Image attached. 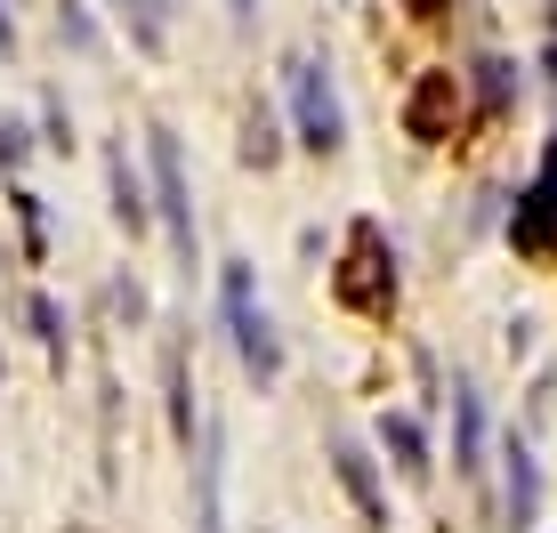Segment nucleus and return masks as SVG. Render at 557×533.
I'll list each match as a JSON object with an SVG mask.
<instances>
[{
	"instance_id": "nucleus-1",
	"label": "nucleus",
	"mask_w": 557,
	"mask_h": 533,
	"mask_svg": "<svg viewBox=\"0 0 557 533\" xmlns=\"http://www.w3.org/2000/svg\"><path fill=\"white\" fill-rule=\"evenodd\" d=\"M219 299H226V323H235L243 372H251L259 388H275V372H283V339H275V323H267V308H251V266H243V259H226Z\"/></svg>"
},
{
	"instance_id": "nucleus-2",
	"label": "nucleus",
	"mask_w": 557,
	"mask_h": 533,
	"mask_svg": "<svg viewBox=\"0 0 557 533\" xmlns=\"http://www.w3.org/2000/svg\"><path fill=\"white\" fill-rule=\"evenodd\" d=\"M292 98H299V138L315 146V154H339L348 122H339V89H332V73H323L315 57H299V65H292Z\"/></svg>"
},
{
	"instance_id": "nucleus-3",
	"label": "nucleus",
	"mask_w": 557,
	"mask_h": 533,
	"mask_svg": "<svg viewBox=\"0 0 557 533\" xmlns=\"http://www.w3.org/2000/svg\"><path fill=\"white\" fill-rule=\"evenodd\" d=\"M153 195H162L170 243H178L186 275H195V202H186V170H178V138H170V129H153Z\"/></svg>"
},
{
	"instance_id": "nucleus-4",
	"label": "nucleus",
	"mask_w": 557,
	"mask_h": 533,
	"mask_svg": "<svg viewBox=\"0 0 557 533\" xmlns=\"http://www.w3.org/2000/svg\"><path fill=\"white\" fill-rule=\"evenodd\" d=\"M332 469H339V485L356 493V509H363V518H372V525H388V501H380V485H372V461H363V445H348V436H339V445H332Z\"/></svg>"
},
{
	"instance_id": "nucleus-5",
	"label": "nucleus",
	"mask_w": 557,
	"mask_h": 533,
	"mask_svg": "<svg viewBox=\"0 0 557 533\" xmlns=\"http://www.w3.org/2000/svg\"><path fill=\"white\" fill-rule=\"evenodd\" d=\"M533 509H542V478H533V453L509 436V533H525Z\"/></svg>"
},
{
	"instance_id": "nucleus-6",
	"label": "nucleus",
	"mask_w": 557,
	"mask_h": 533,
	"mask_svg": "<svg viewBox=\"0 0 557 533\" xmlns=\"http://www.w3.org/2000/svg\"><path fill=\"white\" fill-rule=\"evenodd\" d=\"M453 405H460V469L476 478V469H485V405H476V388H469V380L453 388Z\"/></svg>"
},
{
	"instance_id": "nucleus-7",
	"label": "nucleus",
	"mask_w": 557,
	"mask_h": 533,
	"mask_svg": "<svg viewBox=\"0 0 557 533\" xmlns=\"http://www.w3.org/2000/svg\"><path fill=\"white\" fill-rule=\"evenodd\" d=\"M106 178H113V219H122L129 235H138V226H146V202H138V170H129V154H122V146L106 154Z\"/></svg>"
},
{
	"instance_id": "nucleus-8",
	"label": "nucleus",
	"mask_w": 557,
	"mask_h": 533,
	"mask_svg": "<svg viewBox=\"0 0 557 533\" xmlns=\"http://www.w3.org/2000/svg\"><path fill=\"white\" fill-rule=\"evenodd\" d=\"M122 25L138 33V49H162V9L153 0H122Z\"/></svg>"
},
{
	"instance_id": "nucleus-9",
	"label": "nucleus",
	"mask_w": 557,
	"mask_h": 533,
	"mask_svg": "<svg viewBox=\"0 0 557 533\" xmlns=\"http://www.w3.org/2000/svg\"><path fill=\"white\" fill-rule=\"evenodd\" d=\"M388 445H396V469H405V478H412V485H420V478H429V461H420V436H412L405 421H396V429H388Z\"/></svg>"
},
{
	"instance_id": "nucleus-10",
	"label": "nucleus",
	"mask_w": 557,
	"mask_h": 533,
	"mask_svg": "<svg viewBox=\"0 0 557 533\" xmlns=\"http://www.w3.org/2000/svg\"><path fill=\"white\" fill-rule=\"evenodd\" d=\"M57 33H65V41H73V49H82V57H89V49H98V25H89V16H82V9H73V0H65V9H57Z\"/></svg>"
},
{
	"instance_id": "nucleus-11",
	"label": "nucleus",
	"mask_w": 557,
	"mask_h": 533,
	"mask_svg": "<svg viewBox=\"0 0 557 533\" xmlns=\"http://www.w3.org/2000/svg\"><path fill=\"white\" fill-rule=\"evenodd\" d=\"M25 154H33V129L25 122H0V170H16Z\"/></svg>"
},
{
	"instance_id": "nucleus-12",
	"label": "nucleus",
	"mask_w": 557,
	"mask_h": 533,
	"mask_svg": "<svg viewBox=\"0 0 557 533\" xmlns=\"http://www.w3.org/2000/svg\"><path fill=\"white\" fill-rule=\"evenodd\" d=\"M0 57H16V16H9V0H0Z\"/></svg>"
}]
</instances>
